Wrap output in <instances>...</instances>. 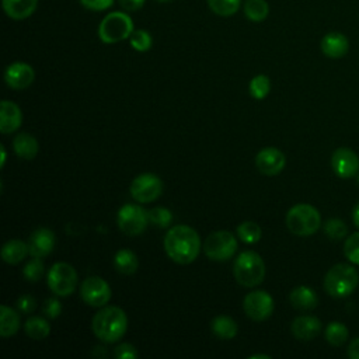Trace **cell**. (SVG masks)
<instances>
[{
  "label": "cell",
  "mask_w": 359,
  "mask_h": 359,
  "mask_svg": "<svg viewBox=\"0 0 359 359\" xmlns=\"http://www.w3.org/2000/svg\"><path fill=\"white\" fill-rule=\"evenodd\" d=\"M149 222L147 212L140 208L139 205H123L118 210L116 223L121 231H123L128 236H139L146 230Z\"/></svg>",
  "instance_id": "obj_9"
},
{
  "label": "cell",
  "mask_w": 359,
  "mask_h": 359,
  "mask_svg": "<svg viewBox=\"0 0 359 359\" xmlns=\"http://www.w3.org/2000/svg\"><path fill=\"white\" fill-rule=\"evenodd\" d=\"M22 122V112L20 107L8 100H3L0 105V132L8 135L17 130Z\"/></svg>",
  "instance_id": "obj_18"
},
{
  "label": "cell",
  "mask_w": 359,
  "mask_h": 359,
  "mask_svg": "<svg viewBox=\"0 0 359 359\" xmlns=\"http://www.w3.org/2000/svg\"><path fill=\"white\" fill-rule=\"evenodd\" d=\"M25 334L32 339H45L50 332L49 323L39 316L29 317L24 324Z\"/></svg>",
  "instance_id": "obj_27"
},
{
  "label": "cell",
  "mask_w": 359,
  "mask_h": 359,
  "mask_svg": "<svg viewBox=\"0 0 359 359\" xmlns=\"http://www.w3.org/2000/svg\"><path fill=\"white\" fill-rule=\"evenodd\" d=\"M271 90V81L265 74H258L250 81V94L255 100H264Z\"/></svg>",
  "instance_id": "obj_32"
},
{
  "label": "cell",
  "mask_w": 359,
  "mask_h": 359,
  "mask_svg": "<svg viewBox=\"0 0 359 359\" xmlns=\"http://www.w3.org/2000/svg\"><path fill=\"white\" fill-rule=\"evenodd\" d=\"M13 149L15 154L24 160H32L35 158L38 153V142L36 139L29 133H18L13 140Z\"/></svg>",
  "instance_id": "obj_22"
},
{
  "label": "cell",
  "mask_w": 359,
  "mask_h": 359,
  "mask_svg": "<svg viewBox=\"0 0 359 359\" xmlns=\"http://www.w3.org/2000/svg\"><path fill=\"white\" fill-rule=\"evenodd\" d=\"M56 237L55 233L46 227L36 229L28 240V248H29V255L31 257H46L49 255L53 248H55Z\"/></svg>",
  "instance_id": "obj_16"
},
{
  "label": "cell",
  "mask_w": 359,
  "mask_h": 359,
  "mask_svg": "<svg viewBox=\"0 0 359 359\" xmlns=\"http://www.w3.org/2000/svg\"><path fill=\"white\" fill-rule=\"evenodd\" d=\"M344 255L351 264L359 265V231L352 233L345 238Z\"/></svg>",
  "instance_id": "obj_34"
},
{
  "label": "cell",
  "mask_w": 359,
  "mask_h": 359,
  "mask_svg": "<svg viewBox=\"0 0 359 359\" xmlns=\"http://www.w3.org/2000/svg\"><path fill=\"white\" fill-rule=\"evenodd\" d=\"M42 311H43L45 317H48V318H57L62 313V304L57 299L50 297L43 303Z\"/></svg>",
  "instance_id": "obj_38"
},
{
  "label": "cell",
  "mask_w": 359,
  "mask_h": 359,
  "mask_svg": "<svg viewBox=\"0 0 359 359\" xmlns=\"http://www.w3.org/2000/svg\"><path fill=\"white\" fill-rule=\"evenodd\" d=\"M36 307V302L35 299L31 296V294H22L18 297L17 300V309L21 311V313H25V314H29L34 311V309Z\"/></svg>",
  "instance_id": "obj_40"
},
{
  "label": "cell",
  "mask_w": 359,
  "mask_h": 359,
  "mask_svg": "<svg viewBox=\"0 0 359 359\" xmlns=\"http://www.w3.org/2000/svg\"><path fill=\"white\" fill-rule=\"evenodd\" d=\"M236 280L245 287H254L264 280L265 264L255 251H243L233 264Z\"/></svg>",
  "instance_id": "obj_5"
},
{
  "label": "cell",
  "mask_w": 359,
  "mask_h": 359,
  "mask_svg": "<svg viewBox=\"0 0 359 359\" xmlns=\"http://www.w3.org/2000/svg\"><path fill=\"white\" fill-rule=\"evenodd\" d=\"M286 226L290 233L300 237L314 234L321 226L320 212L309 203H297L286 213Z\"/></svg>",
  "instance_id": "obj_4"
},
{
  "label": "cell",
  "mask_w": 359,
  "mask_h": 359,
  "mask_svg": "<svg viewBox=\"0 0 359 359\" xmlns=\"http://www.w3.org/2000/svg\"><path fill=\"white\" fill-rule=\"evenodd\" d=\"M129 191L135 201L140 203H149L161 195L163 182L156 174L143 172L132 181Z\"/></svg>",
  "instance_id": "obj_10"
},
{
  "label": "cell",
  "mask_w": 359,
  "mask_h": 359,
  "mask_svg": "<svg viewBox=\"0 0 359 359\" xmlns=\"http://www.w3.org/2000/svg\"><path fill=\"white\" fill-rule=\"evenodd\" d=\"M212 332L219 338V339H231L237 334V324L236 321L229 317V316H217L212 320L210 323Z\"/></svg>",
  "instance_id": "obj_25"
},
{
  "label": "cell",
  "mask_w": 359,
  "mask_h": 359,
  "mask_svg": "<svg viewBox=\"0 0 359 359\" xmlns=\"http://www.w3.org/2000/svg\"><path fill=\"white\" fill-rule=\"evenodd\" d=\"M321 52L330 59H341L349 50V41L341 32H328L323 36L320 42Z\"/></svg>",
  "instance_id": "obj_17"
},
{
  "label": "cell",
  "mask_w": 359,
  "mask_h": 359,
  "mask_svg": "<svg viewBox=\"0 0 359 359\" xmlns=\"http://www.w3.org/2000/svg\"><path fill=\"white\" fill-rule=\"evenodd\" d=\"M352 220H353V224L359 229V202L353 206V210H352Z\"/></svg>",
  "instance_id": "obj_44"
},
{
  "label": "cell",
  "mask_w": 359,
  "mask_h": 359,
  "mask_svg": "<svg viewBox=\"0 0 359 359\" xmlns=\"http://www.w3.org/2000/svg\"><path fill=\"white\" fill-rule=\"evenodd\" d=\"M158 1H168V0H158Z\"/></svg>",
  "instance_id": "obj_47"
},
{
  "label": "cell",
  "mask_w": 359,
  "mask_h": 359,
  "mask_svg": "<svg viewBox=\"0 0 359 359\" xmlns=\"http://www.w3.org/2000/svg\"><path fill=\"white\" fill-rule=\"evenodd\" d=\"M20 330V316L11 307L1 304L0 307V335L8 338Z\"/></svg>",
  "instance_id": "obj_24"
},
{
  "label": "cell",
  "mask_w": 359,
  "mask_h": 359,
  "mask_svg": "<svg viewBox=\"0 0 359 359\" xmlns=\"http://www.w3.org/2000/svg\"><path fill=\"white\" fill-rule=\"evenodd\" d=\"M331 167L337 177L352 178L359 171V156L349 147H338L331 156Z\"/></svg>",
  "instance_id": "obj_13"
},
{
  "label": "cell",
  "mask_w": 359,
  "mask_h": 359,
  "mask_svg": "<svg viewBox=\"0 0 359 359\" xmlns=\"http://www.w3.org/2000/svg\"><path fill=\"white\" fill-rule=\"evenodd\" d=\"M46 282L56 296H69L76 290L77 272L67 262H56L50 266Z\"/></svg>",
  "instance_id": "obj_8"
},
{
  "label": "cell",
  "mask_w": 359,
  "mask_h": 359,
  "mask_svg": "<svg viewBox=\"0 0 359 359\" xmlns=\"http://www.w3.org/2000/svg\"><path fill=\"white\" fill-rule=\"evenodd\" d=\"M203 251L209 259L227 261L237 251V240L233 233L217 230L205 238Z\"/></svg>",
  "instance_id": "obj_7"
},
{
  "label": "cell",
  "mask_w": 359,
  "mask_h": 359,
  "mask_svg": "<svg viewBox=\"0 0 359 359\" xmlns=\"http://www.w3.org/2000/svg\"><path fill=\"white\" fill-rule=\"evenodd\" d=\"M114 355L118 359H136L137 358V351L132 344L123 342V344H121L115 348Z\"/></svg>",
  "instance_id": "obj_39"
},
{
  "label": "cell",
  "mask_w": 359,
  "mask_h": 359,
  "mask_svg": "<svg viewBox=\"0 0 359 359\" xmlns=\"http://www.w3.org/2000/svg\"><path fill=\"white\" fill-rule=\"evenodd\" d=\"M348 356L351 359H359V337L355 338L353 341H351V344L348 346Z\"/></svg>",
  "instance_id": "obj_43"
},
{
  "label": "cell",
  "mask_w": 359,
  "mask_h": 359,
  "mask_svg": "<svg viewBox=\"0 0 359 359\" xmlns=\"http://www.w3.org/2000/svg\"><path fill=\"white\" fill-rule=\"evenodd\" d=\"M81 6L87 10H93V11H102L107 10L112 6L114 0H80Z\"/></svg>",
  "instance_id": "obj_41"
},
{
  "label": "cell",
  "mask_w": 359,
  "mask_h": 359,
  "mask_svg": "<svg viewBox=\"0 0 359 359\" xmlns=\"http://www.w3.org/2000/svg\"><path fill=\"white\" fill-rule=\"evenodd\" d=\"M35 72L24 62H14L4 72V81L13 90H24L34 83Z\"/></svg>",
  "instance_id": "obj_15"
},
{
  "label": "cell",
  "mask_w": 359,
  "mask_h": 359,
  "mask_svg": "<svg viewBox=\"0 0 359 359\" xmlns=\"http://www.w3.org/2000/svg\"><path fill=\"white\" fill-rule=\"evenodd\" d=\"M119 4L126 11H136L143 7L144 0H119Z\"/></svg>",
  "instance_id": "obj_42"
},
{
  "label": "cell",
  "mask_w": 359,
  "mask_h": 359,
  "mask_svg": "<svg viewBox=\"0 0 359 359\" xmlns=\"http://www.w3.org/2000/svg\"><path fill=\"white\" fill-rule=\"evenodd\" d=\"M244 313L254 321H262L271 317L273 311V299L265 290H252L243 300Z\"/></svg>",
  "instance_id": "obj_12"
},
{
  "label": "cell",
  "mask_w": 359,
  "mask_h": 359,
  "mask_svg": "<svg viewBox=\"0 0 359 359\" xmlns=\"http://www.w3.org/2000/svg\"><path fill=\"white\" fill-rule=\"evenodd\" d=\"M80 294L86 304L93 307H102L111 300L112 292L107 280L100 276H90L83 280L80 286Z\"/></svg>",
  "instance_id": "obj_11"
},
{
  "label": "cell",
  "mask_w": 359,
  "mask_h": 359,
  "mask_svg": "<svg viewBox=\"0 0 359 359\" xmlns=\"http://www.w3.org/2000/svg\"><path fill=\"white\" fill-rule=\"evenodd\" d=\"M164 250L171 261L187 265L198 258L201 252V238L192 227L177 224L168 229L164 237Z\"/></svg>",
  "instance_id": "obj_1"
},
{
  "label": "cell",
  "mask_w": 359,
  "mask_h": 359,
  "mask_svg": "<svg viewBox=\"0 0 359 359\" xmlns=\"http://www.w3.org/2000/svg\"><path fill=\"white\" fill-rule=\"evenodd\" d=\"M27 254H29L28 243H24L22 240H10L1 247V258L10 265L21 262Z\"/></svg>",
  "instance_id": "obj_23"
},
{
  "label": "cell",
  "mask_w": 359,
  "mask_h": 359,
  "mask_svg": "<svg viewBox=\"0 0 359 359\" xmlns=\"http://www.w3.org/2000/svg\"><path fill=\"white\" fill-rule=\"evenodd\" d=\"M43 264L38 257H32L22 269V275L28 282H38L43 276Z\"/></svg>",
  "instance_id": "obj_36"
},
{
  "label": "cell",
  "mask_w": 359,
  "mask_h": 359,
  "mask_svg": "<svg viewBox=\"0 0 359 359\" xmlns=\"http://www.w3.org/2000/svg\"><path fill=\"white\" fill-rule=\"evenodd\" d=\"M129 42H130V46L137 50V52H146L151 48V43H153V39H151V35L144 31V29H135L132 32V35L129 36Z\"/></svg>",
  "instance_id": "obj_35"
},
{
  "label": "cell",
  "mask_w": 359,
  "mask_h": 359,
  "mask_svg": "<svg viewBox=\"0 0 359 359\" xmlns=\"http://www.w3.org/2000/svg\"><path fill=\"white\" fill-rule=\"evenodd\" d=\"M91 327L98 339L112 344L119 341L126 332L128 318L121 307L107 306L95 313Z\"/></svg>",
  "instance_id": "obj_2"
},
{
  "label": "cell",
  "mask_w": 359,
  "mask_h": 359,
  "mask_svg": "<svg viewBox=\"0 0 359 359\" xmlns=\"http://www.w3.org/2000/svg\"><path fill=\"white\" fill-rule=\"evenodd\" d=\"M241 0H208L209 8L220 17H230L240 8Z\"/></svg>",
  "instance_id": "obj_30"
},
{
  "label": "cell",
  "mask_w": 359,
  "mask_h": 359,
  "mask_svg": "<svg viewBox=\"0 0 359 359\" xmlns=\"http://www.w3.org/2000/svg\"><path fill=\"white\" fill-rule=\"evenodd\" d=\"M244 14L254 22L264 21L269 14V6L266 0H245Z\"/></svg>",
  "instance_id": "obj_28"
},
{
  "label": "cell",
  "mask_w": 359,
  "mask_h": 359,
  "mask_svg": "<svg viewBox=\"0 0 359 359\" xmlns=\"http://www.w3.org/2000/svg\"><path fill=\"white\" fill-rule=\"evenodd\" d=\"M292 334L300 341H311L321 331V321L314 316H299L290 325Z\"/></svg>",
  "instance_id": "obj_19"
},
{
  "label": "cell",
  "mask_w": 359,
  "mask_h": 359,
  "mask_svg": "<svg viewBox=\"0 0 359 359\" xmlns=\"http://www.w3.org/2000/svg\"><path fill=\"white\" fill-rule=\"evenodd\" d=\"M286 164L285 154L276 147H265L255 156V167L264 175L279 174Z\"/></svg>",
  "instance_id": "obj_14"
},
{
  "label": "cell",
  "mask_w": 359,
  "mask_h": 359,
  "mask_svg": "<svg viewBox=\"0 0 359 359\" xmlns=\"http://www.w3.org/2000/svg\"><path fill=\"white\" fill-rule=\"evenodd\" d=\"M133 31L132 18L122 11H114L100 22L98 36L104 43H116L128 39Z\"/></svg>",
  "instance_id": "obj_6"
},
{
  "label": "cell",
  "mask_w": 359,
  "mask_h": 359,
  "mask_svg": "<svg viewBox=\"0 0 359 359\" xmlns=\"http://www.w3.org/2000/svg\"><path fill=\"white\" fill-rule=\"evenodd\" d=\"M289 300L294 309L303 310V311L313 310L318 304L317 293L311 287L304 285L294 287L289 294Z\"/></svg>",
  "instance_id": "obj_20"
},
{
  "label": "cell",
  "mask_w": 359,
  "mask_h": 359,
  "mask_svg": "<svg viewBox=\"0 0 359 359\" xmlns=\"http://www.w3.org/2000/svg\"><path fill=\"white\" fill-rule=\"evenodd\" d=\"M137 257L133 251L122 248L114 257V266L122 275H132L137 269Z\"/></svg>",
  "instance_id": "obj_26"
},
{
  "label": "cell",
  "mask_w": 359,
  "mask_h": 359,
  "mask_svg": "<svg viewBox=\"0 0 359 359\" xmlns=\"http://www.w3.org/2000/svg\"><path fill=\"white\" fill-rule=\"evenodd\" d=\"M324 233L331 240H342L348 234V227L341 219H328L324 223Z\"/></svg>",
  "instance_id": "obj_33"
},
{
  "label": "cell",
  "mask_w": 359,
  "mask_h": 359,
  "mask_svg": "<svg viewBox=\"0 0 359 359\" xmlns=\"http://www.w3.org/2000/svg\"><path fill=\"white\" fill-rule=\"evenodd\" d=\"M147 216H149V222H151L153 224H156L158 227H167L172 220L171 212L167 208H163V206H157V208L150 209L147 212Z\"/></svg>",
  "instance_id": "obj_37"
},
{
  "label": "cell",
  "mask_w": 359,
  "mask_h": 359,
  "mask_svg": "<svg viewBox=\"0 0 359 359\" xmlns=\"http://www.w3.org/2000/svg\"><path fill=\"white\" fill-rule=\"evenodd\" d=\"M0 151H1V161H0V167L3 168L4 164H6V158H7V154H6V147L3 144H0Z\"/></svg>",
  "instance_id": "obj_45"
},
{
  "label": "cell",
  "mask_w": 359,
  "mask_h": 359,
  "mask_svg": "<svg viewBox=\"0 0 359 359\" xmlns=\"http://www.w3.org/2000/svg\"><path fill=\"white\" fill-rule=\"evenodd\" d=\"M237 236L247 244H254L261 238V227L255 222H243L237 226Z\"/></svg>",
  "instance_id": "obj_31"
},
{
  "label": "cell",
  "mask_w": 359,
  "mask_h": 359,
  "mask_svg": "<svg viewBox=\"0 0 359 359\" xmlns=\"http://www.w3.org/2000/svg\"><path fill=\"white\" fill-rule=\"evenodd\" d=\"M251 359H257V358H264V359H269L271 356L269 355H261V353H258V355H252V356H250Z\"/></svg>",
  "instance_id": "obj_46"
},
{
  "label": "cell",
  "mask_w": 359,
  "mask_h": 359,
  "mask_svg": "<svg viewBox=\"0 0 359 359\" xmlns=\"http://www.w3.org/2000/svg\"><path fill=\"white\" fill-rule=\"evenodd\" d=\"M325 339L328 344L332 346H341L346 339H348V328L344 323L339 321H332L325 327Z\"/></svg>",
  "instance_id": "obj_29"
},
{
  "label": "cell",
  "mask_w": 359,
  "mask_h": 359,
  "mask_svg": "<svg viewBox=\"0 0 359 359\" xmlns=\"http://www.w3.org/2000/svg\"><path fill=\"white\" fill-rule=\"evenodd\" d=\"M6 14L13 20H25L36 8L38 0H1Z\"/></svg>",
  "instance_id": "obj_21"
},
{
  "label": "cell",
  "mask_w": 359,
  "mask_h": 359,
  "mask_svg": "<svg viewBox=\"0 0 359 359\" xmlns=\"http://www.w3.org/2000/svg\"><path fill=\"white\" fill-rule=\"evenodd\" d=\"M359 283V273L355 266L349 264H335L331 266L324 276L325 292L337 299L346 297L353 293Z\"/></svg>",
  "instance_id": "obj_3"
}]
</instances>
